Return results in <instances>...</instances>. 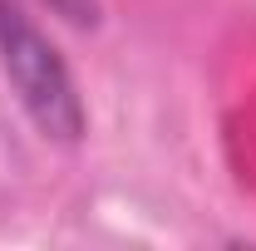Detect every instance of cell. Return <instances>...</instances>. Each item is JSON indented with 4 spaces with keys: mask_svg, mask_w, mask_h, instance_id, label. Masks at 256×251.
<instances>
[{
    "mask_svg": "<svg viewBox=\"0 0 256 251\" xmlns=\"http://www.w3.org/2000/svg\"><path fill=\"white\" fill-rule=\"evenodd\" d=\"M0 69L20 98V108L30 114V124L44 138H54V143L84 138L89 114H84V98H79V84H74L64 54L10 0H0Z\"/></svg>",
    "mask_w": 256,
    "mask_h": 251,
    "instance_id": "6da1fadb",
    "label": "cell"
},
{
    "mask_svg": "<svg viewBox=\"0 0 256 251\" xmlns=\"http://www.w3.org/2000/svg\"><path fill=\"white\" fill-rule=\"evenodd\" d=\"M44 5L69 25H98V0H44Z\"/></svg>",
    "mask_w": 256,
    "mask_h": 251,
    "instance_id": "7a4b0ae2",
    "label": "cell"
}]
</instances>
